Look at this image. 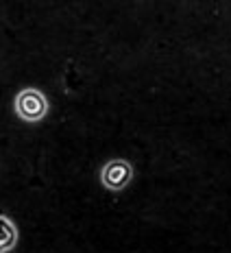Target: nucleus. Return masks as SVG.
Segmentation results:
<instances>
[{"label":"nucleus","mask_w":231,"mask_h":253,"mask_svg":"<svg viewBox=\"0 0 231 253\" xmlns=\"http://www.w3.org/2000/svg\"><path fill=\"white\" fill-rule=\"evenodd\" d=\"M15 112L22 120H29V123H38L46 116L48 112V101L46 96L39 92V89H22L15 98Z\"/></svg>","instance_id":"1"},{"label":"nucleus","mask_w":231,"mask_h":253,"mask_svg":"<svg viewBox=\"0 0 231 253\" xmlns=\"http://www.w3.org/2000/svg\"><path fill=\"white\" fill-rule=\"evenodd\" d=\"M133 177V166L127 160H112L107 162L101 172V179L105 183V188L109 190H122Z\"/></svg>","instance_id":"2"},{"label":"nucleus","mask_w":231,"mask_h":253,"mask_svg":"<svg viewBox=\"0 0 231 253\" xmlns=\"http://www.w3.org/2000/svg\"><path fill=\"white\" fill-rule=\"evenodd\" d=\"M18 242V229L11 223V218L7 216H0V253L11 251Z\"/></svg>","instance_id":"3"}]
</instances>
